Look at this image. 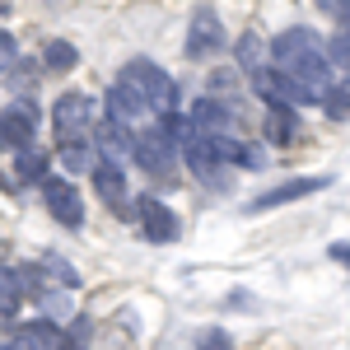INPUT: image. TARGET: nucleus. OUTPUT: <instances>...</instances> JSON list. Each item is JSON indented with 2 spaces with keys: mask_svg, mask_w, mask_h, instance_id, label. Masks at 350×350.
I'll use <instances>...</instances> for the list:
<instances>
[{
  "mask_svg": "<svg viewBox=\"0 0 350 350\" xmlns=\"http://www.w3.org/2000/svg\"><path fill=\"white\" fill-rule=\"evenodd\" d=\"M135 219H140V234H145L150 243H173L178 234H183L173 206H163L159 196H140V201H135Z\"/></svg>",
  "mask_w": 350,
  "mask_h": 350,
  "instance_id": "obj_9",
  "label": "nucleus"
},
{
  "mask_svg": "<svg viewBox=\"0 0 350 350\" xmlns=\"http://www.w3.org/2000/svg\"><path fill=\"white\" fill-rule=\"evenodd\" d=\"M140 112H150V108L135 98L131 89H122V84H112V89H108V117H117V122H126V126H131Z\"/></svg>",
  "mask_w": 350,
  "mask_h": 350,
  "instance_id": "obj_18",
  "label": "nucleus"
},
{
  "mask_svg": "<svg viewBox=\"0 0 350 350\" xmlns=\"http://www.w3.org/2000/svg\"><path fill=\"white\" fill-rule=\"evenodd\" d=\"M19 299H24V280H19V271L0 267V313H14Z\"/></svg>",
  "mask_w": 350,
  "mask_h": 350,
  "instance_id": "obj_22",
  "label": "nucleus"
},
{
  "mask_svg": "<svg viewBox=\"0 0 350 350\" xmlns=\"http://www.w3.org/2000/svg\"><path fill=\"white\" fill-rule=\"evenodd\" d=\"M187 122H191V131H201V135H219V131H229V108L219 98H196Z\"/></svg>",
  "mask_w": 350,
  "mask_h": 350,
  "instance_id": "obj_16",
  "label": "nucleus"
},
{
  "mask_svg": "<svg viewBox=\"0 0 350 350\" xmlns=\"http://www.w3.org/2000/svg\"><path fill=\"white\" fill-rule=\"evenodd\" d=\"M211 140V154L219 163H239V168H262V150H252L247 140H239L234 131H219V135H206Z\"/></svg>",
  "mask_w": 350,
  "mask_h": 350,
  "instance_id": "obj_12",
  "label": "nucleus"
},
{
  "mask_svg": "<svg viewBox=\"0 0 350 350\" xmlns=\"http://www.w3.org/2000/svg\"><path fill=\"white\" fill-rule=\"evenodd\" d=\"M332 187V178L327 173H318V178H285V183H275V187L257 191L243 211L247 215H267V211H280V206H290V201H304V196H313V191Z\"/></svg>",
  "mask_w": 350,
  "mask_h": 350,
  "instance_id": "obj_4",
  "label": "nucleus"
},
{
  "mask_svg": "<svg viewBox=\"0 0 350 350\" xmlns=\"http://www.w3.org/2000/svg\"><path fill=\"white\" fill-rule=\"evenodd\" d=\"M14 346H24V350H66V332H61L52 318H38V323L19 327Z\"/></svg>",
  "mask_w": 350,
  "mask_h": 350,
  "instance_id": "obj_14",
  "label": "nucleus"
},
{
  "mask_svg": "<svg viewBox=\"0 0 350 350\" xmlns=\"http://www.w3.org/2000/svg\"><path fill=\"white\" fill-rule=\"evenodd\" d=\"M183 159L191 163V168H196V173H201V178H206V183H219L215 173H219V159L215 154H211V140H206V135L196 131V135H187V140H183Z\"/></svg>",
  "mask_w": 350,
  "mask_h": 350,
  "instance_id": "obj_17",
  "label": "nucleus"
},
{
  "mask_svg": "<svg viewBox=\"0 0 350 350\" xmlns=\"http://www.w3.org/2000/svg\"><path fill=\"white\" fill-rule=\"evenodd\" d=\"M98 122V103L84 94V89H70L52 103V131H56V145H80L84 135L94 131Z\"/></svg>",
  "mask_w": 350,
  "mask_h": 350,
  "instance_id": "obj_3",
  "label": "nucleus"
},
{
  "mask_svg": "<svg viewBox=\"0 0 350 350\" xmlns=\"http://www.w3.org/2000/svg\"><path fill=\"white\" fill-rule=\"evenodd\" d=\"M0 350H5V346H0Z\"/></svg>",
  "mask_w": 350,
  "mask_h": 350,
  "instance_id": "obj_31",
  "label": "nucleus"
},
{
  "mask_svg": "<svg viewBox=\"0 0 350 350\" xmlns=\"http://www.w3.org/2000/svg\"><path fill=\"white\" fill-rule=\"evenodd\" d=\"M42 267H47V271H56V275H61V280H66V290H75V285H80V275H75V271L66 267V262H61V257H47V262H42Z\"/></svg>",
  "mask_w": 350,
  "mask_h": 350,
  "instance_id": "obj_28",
  "label": "nucleus"
},
{
  "mask_svg": "<svg viewBox=\"0 0 350 350\" xmlns=\"http://www.w3.org/2000/svg\"><path fill=\"white\" fill-rule=\"evenodd\" d=\"M252 89L267 98V103H285V108H299V103H318L304 84H295L285 70H275V66H267V70H257L252 75Z\"/></svg>",
  "mask_w": 350,
  "mask_h": 350,
  "instance_id": "obj_10",
  "label": "nucleus"
},
{
  "mask_svg": "<svg viewBox=\"0 0 350 350\" xmlns=\"http://www.w3.org/2000/svg\"><path fill=\"white\" fill-rule=\"evenodd\" d=\"M14 61H19V42H14V38L0 28V70H10Z\"/></svg>",
  "mask_w": 350,
  "mask_h": 350,
  "instance_id": "obj_27",
  "label": "nucleus"
},
{
  "mask_svg": "<svg viewBox=\"0 0 350 350\" xmlns=\"http://www.w3.org/2000/svg\"><path fill=\"white\" fill-rule=\"evenodd\" d=\"M14 168H19V178H33V183H47L52 173V159L42 154V150H24V154H14Z\"/></svg>",
  "mask_w": 350,
  "mask_h": 350,
  "instance_id": "obj_21",
  "label": "nucleus"
},
{
  "mask_svg": "<svg viewBox=\"0 0 350 350\" xmlns=\"http://www.w3.org/2000/svg\"><path fill=\"white\" fill-rule=\"evenodd\" d=\"M267 52L275 56V70H285L295 84H304L313 98H323L327 89H332V61H327V52L318 47V38L308 33V28H285L280 38H271Z\"/></svg>",
  "mask_w": 350,
  "mask_h": 350,
  "instance_id": "obj_1",
  "label": "nucleus"
},
{
  "mask_svg": "<svg viewBox=\"0 0 350 350\" xmlns=\"http://www.w3.org/2000/svg\"><path fill=\"white\" fill-rule=\"evenodd\" d=\"M89 178H94V191L108 201L117 215H126V206H131V196H126V178H122V168H108V163H94L89 168Z\"/></svg>",
  "mask_w": 350,
  "mask_h": 350,
  "instance_id": "obj_13",
  "label": "nucleus"
},
{
  "mask_svg": "<svg viewBox=\"0 0 350 350\" xmlns=\"http://www.w3.org/2000/svg\"><path fill=\"white\" fill-rule=\"evenodd\" d=\"M262 56H271L267 42H262L257 33H243V38H239V61H243V70H252V75H257V70H267V61H262Z\"/></svg>",
  "mask_w": 350,
  "mask_h": 350,
  "instance_id": "obj_20",
  "label": "nucleus"
},
{
  "mask_svg": "<svg viewBox=\"0 0 350 350\" xmlns=\"http://www.w3.org/2000/svg\"><path fill=\"white\" fill-rule=\"evenodd\" d=\"M318 10H323V14H332V19L341 24V19L350 14V0H318Z\"/></svg>",
  "mask_w": 350,
  "mask_h": 350,
  "instance_id": "obj_29",
  "label": "nucleus"
},
{
  "mask_svg": "<svg viewBox=\"0 0 350 350\" xmlns=\"http://www.w3.org/2000/svg\"><path fill=\"white\" fill-rule=\"evenodd\" d=\"M42 201H47V215L61 229H84V196L70 178H47L42 183Z\"/></svg>",
  "mask_w": 350,
  "mask_h": 350,
  "instance_id": "obj_6",
  "label": "nucleus"
},
{
  "mask_svg": "<svg viewBox=\"0 0 350 350\" xmlns=\"http://www.w3.org/2000/svg\"><path fill=\"white\" fill-rule=\"evenodd\" d=\"M61 163L70 168V173H84V168H94V154H89V145H61Z\"/></svg>",
  "mask_w": 350,
  "mask_h": 350,
  "instance_id": "obj_24",
  "label": "nucleus"
},
{
  "mask_svg": "<svg viewBox=\"0 0 350 350\" xmlns=\"http://www.w3.org/2000/svg\"><path fill=\"white\" fill-rule=\"evenodd\" d=\"M75 61H80V52H75V42H61V38H52L47 47H42V66L47 70H75Z\"/></svg>",
  "mask_w": 350,
  "mask_h": 350,
  "instance_id": "obj_19",
  "label": "nucleus"
},
{
  "mask_svg": "<svg viewBox=\"0 0 350 350\" xmlns=\"http://www.w3.org/2000/svg\"><path fill=\"white\" fill-rule=\"evenodd\" d=\"M327 61H332V70H336V66H350V14L341 19V28L332 33V47H327Z\"/></svg>",
  "mask_w": 350,
  "mask_h": 350,
  "instance_id": "obj_23",
  "label": "nucleus"
},
{
  "mask_svg": "<svg viewBox=\"0 0 350 350\" xmlns=\"http://www.w3.org/2000/svg\"><path fill=\"white\" fill-rule=\"evenodd\" d=\"M33 135H38V108L33 103H10V112H0V150L24 154V150H33Z\"/></svg>",
  "mask_w": 350,
  "mask_h": 350,
  "instance_id": "obj_8",
  "label": "nucleus"
},
{
  "mask_svg": "<svg viewBox=\"0 0 350 350\" xmlns=\"http://www.w3.org/2000/svg\"><path fill=\"white\" fill-rule=\"evenodd\" d=\"M131 159L145 168V173H154V178H168L173 168H178V145L159 131V126H150V131H135V145H131Z\"/></svg>",
  "mask_w": 350,
  "mask_h": 350,
  "instance_id": "obj_5",
  "label": "nucleus"
},
{
  "mask_svg": "<svg viewBox=\"0 0 350 350\" xmlns=\"http://www.w3.org/2000/svg\"><path fill=\"white\" fill-rule=\"evenodd\" d=\"M323 103H327L332 117H346V112H350V80L346 84H332V89L323 94Z\"/></svg>",
  "mask_w": 350,
  "mask_h": 350,
  "instance_id": "obj_25",
  "label": "nucleus"
},
{
  "mask_svg": "<svg viewBox=\"0 0 350 350\" xmlns=\"http://www.w3.org/2000/svg\"><path fill=\"white\" fill-rule=\"evenodd\" d=\"M122 89H131L135 98L145 103V108H154L163 117V112H173V103H178V84L163 75L154 61H145V56H135V61H126V70H122Z\"/></svg>",
  "mask_w": 350,
  "mask_h": 350,
  "instance_id": "obj_2",
  "label": "nucleus"
},
{
  "mask_svg": "<svg viewBox=\"0 0 350 350\" xmlns=\"http://www.w3.org/2000/svg\"><path fill=\"white\" fill-rule=\"evenodd\" d=\"M196 350H234V341H229L224 327H206V332L196 336Z\"/></svg>",
  "mask_w": 350,
  "mask_h": 350,
  "instance_id": "obj_26",
  "label": "nucleus"
},
{
  "mask_svg": "<svg viewBox=\"0 0 350 350\" xmlns=\"http://www.w3.org/2000/svg\"><path fill=\"white\" fill-rule=\"evenodd\" d=\"M89 135H94V145H98V163H108V168H122V163L131 159L135 131L126 126V122H117V117H98Z\"/></svg>",
  "mask_w": 350,
  "mask_h": 350,
  "instance_id": "obj_7",
  "label": "nucleus"
},
{
  "mask_svg": "<svg viewBox=\"0 0 350 350\" xmlns=\"http://www.w3.org/2000/svg\"><path fill=\"white\" fill-rule=\"evenodd\" d=\"M271 145H295L299 135V108H285V103H267V122H262Z\"/></svg>",
  "mask_w": 350,
  "mask_h": 350,
  "instance_id": "obj_15",
  "label": "nucleus"
},
{
  "mask_svg": "<svg viewBox=\"0 0 350 350\" xmlns=\"http://www.w3.org/2000/svg\"><path fill=\"white\" fill-rule=\"evenodd\" d=\"M224 42H229V33L219 24V14L211 5H201V10L191 14V28H187V56H215Z\"/></svg>",
  "mask_w": 350,
  "mask_h": 350,
  "instance_id": "obj_11",
  "label": "nucleus"
},
{
  "mask_svg": "<svg viewBox=\"0 0 350 350\" xmlns=\"http://www.w3.org/2000/svg\"><path fill=\"white\" fill-rule=\"evenodd\" d=\"M332 262H341V267H350V239L332 243Z\"/></svg>",
  "mask_w": 350,
  "mask_h": 350,
  "instance_id": "obj_30",
  "label": "nucleus"
}]
</instances>
